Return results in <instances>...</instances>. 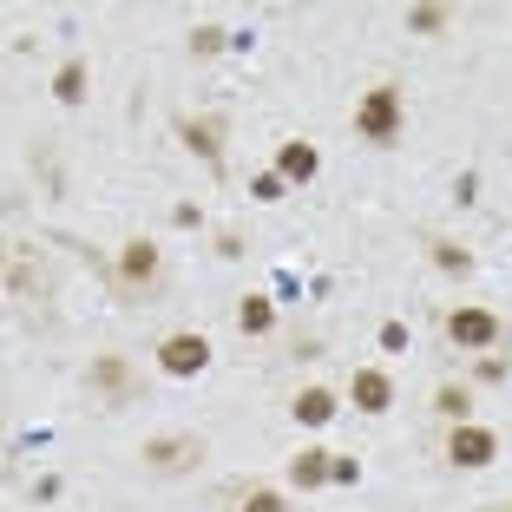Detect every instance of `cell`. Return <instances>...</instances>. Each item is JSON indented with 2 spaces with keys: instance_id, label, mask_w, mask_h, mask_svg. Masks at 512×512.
<instances>
[{
  "instance_id": "obj_4",
  "label": "cell",
  "mask_w": 512,
  "mask_h": 512,
  "mask_svg": "<svg viewBox=\"0 0 512 512\" xmlns=\"http://www.w3.org/2000/svg\"><path fill=\"white\" fill-rule=\"evenodd\" d=\"M447 335L460 348H493L499 342V316H493V309H453V316H447Z\"/></svg>"
},
{
  "instance_id": "obj_9",
  "label": "cell",
  "mask_w": 512,
  "mask_h": 512,
  "mask_svg": "<svg viewBox=\"0 0 512 512\" xmlns=\"http://www.w3.org/2000/svg\"><path fill=\"white\" fill-rule=\"evenodd\" d=\"M119 270H125V283H151V276H158V250H151V243L145 237H132V243H125V250H119Z\"/></svg>"
},
{
  "instance_id": "obj_7",
  "label": "cell",
  "mask_w": 512,
  "mask_h": 512,
  "mask_svg": "<svg viewBox=\"0 0 512 512\" xmlns=\"http://www.w3.org/2000/svg\"><path fill=\"white\" fill-rule=\"evenodd\" d=\"M348 394H355L362 414H388V407H394V381L381 375V368H355V388H348Z\"/></svg>"
},
{
  "instance_id": "obj_11",
  "label": "cell",
  "mask_w": 512,
  "mask_h": 512,
  "mask_svg": "<svg viewBox=\"0 0 512 512\" xmlns=\"http://www.w3.org/2000/svg\"><path fill=\"white\" fill-rule=\"evenodd\" d=\"M329 467H335V453H296V460H289V486H302V493H309V486H322L329 480Z\"/></svg>"
},
{
  "instance_id": "obj_6",
  "label": "cell",
  "mask_w": 512,
  "mask_h": 512,
  "mask_svg": "<svg viewBox=\"0 0 512 512\" xmlns=\"http://www.w3.org/2000/svg\"><path fill=\"white\" fill-rule=\"evenodd\" d=\"M316 171H322V158H316V145H309V138L276 145V178H283V184H309Z\"/></svg>"
},
{
  "instance_id": "obj_14",
  "label": "cell",
  "mask_w": 512,
  "mask_h": 512,
  "mask_svg": "<svg viewBox=\"0 0 512 512\" xmlns=\"http://www.w3.org/2000/svg\"><path fill=\"white\" fill-rule=\"evenodd\" d=\"M86 60H66L60 73H53V99H60V106H79V99H86Z\"/></svg>"
},
{
  "instance_id": "obj_2",
  "label": "cell",
  "mask_w": 512,
  "mask_h": 512,
  "mask_svg": "<svg viewBox=\"0 0 512 512\" xmlns=\"http://www.w3.org/2000/svg\"><path fill=\"white\" fill-rule=\"evenodd\" d=\"M158 368H165L171 381H191V375H204V368H211V342H204V335H191V329L165 335V342H158Z\"/></svg>"
},
{
  "instance_id": "obj_12",
  "label": "cell",
  "mask_w": 512,
  "mask_h": 512,
  "mask_svg": "<svg viewBox=\"0 0 512 512\" xmlns=\"http://www.w3.org/2000/svg\"><path fill=\"white\" fill-rule=\"evenodd\" d=\"M92 388L112 394V401H125V394H132V375H125L119 355H99V362H92Z\"/></svg>"
},
{
  "instance_id": "obj_8",
  "label": "cell",
  "mask_w": 512,
  "mask_h": 512,
  "mask_svg": "<svg viewBox=\"0 0 512 512\" xmlns=\"http://www.w3.org/2000/svg\"><path fill=\"white\" fill-rule=\"evenodd\" d=\"M178 138L204 158V165H224V125H217V119H184Z\"/></svg>"
},
{
  "instance_id": "obj_19",
  "label": "cell",
  "mask_w": 512,
  "mask_h": 512,
  "mask_svg": "<svg viewBox=\"0 0 512 512\" xmlns=\"http://www.w3.org/2000/svg\"><path fill=\"white\" fill-rule=\"evenodd\" d=\"M283 191H289V184L276 178V171H263V178H250V197H256V204H276Z\"/></svg>"
},
{
  "instance_id": "obj_16",
  "label": "cell",
  "mask_w": 512,
  "mask_h": 512,
  "mask_svg": "<svg viewBox=\"0 0 512 512\" xmlns=\"http://www.w3.org/2000/svg\"><path fill=\"white\" fill-rule=\"evenodd\" d=\"M434 407L447 414L453 427H460V421H467V407H473V401H467V388H440V394H434Z\"/></svg>"
},
{
  "instance_id": "obj_20",
  "label": "cell",
  "mask_w": 512,
  "mask_h": 512,
  "mask_svg": "<svg viewBox=\"0 0 512 512\" xmlns=\"http://www.w3.org/2000/svg\"><path fill=\"white\" fill-rule=\"evenodd\" d=\"M243 512H289V506H283V493H270V486H256V493L243 499Z\"/></svg>"
},
{
  "instance_id": "obj_18",
  "label": "cell",
  "mask_w": 512,
  "mask_h": 512,
  "mask_svg": "<svg viewBox=\"0 0 512 512\" xmlns=\"http://www.w3.org/2000/svg\"><path fill=\"white\" fill-rule=\"evenodd\" d=\"M407 27H414V33H440V27H447V7H414Z\"/></svg>"
},
{
  "instance_id": "obj_22",
  "label": "cell",
  "mask_w": 512,
  "mask_h": 512,
  "mask_svg": "<svg viewBox=\"0 0 512 512\" xmlns=\"http://www.w3.org/2000/svg\"><path fill=\"white\" fill-rule=\"evenodd\" d=\"M329 480H342V486H355V480H362V460H335V467H329Z\"/></svg>"
},
{
  "instance_id": "obj_13",
  "label": "cell",
  "mask_w": 512,
  "mask_h": 512,
  "mask_svg": "<svg viewBox=\"0 0 512 512\" xmlns=\"http://www.w3.org/2000/svg\"><path fill=\"white\" fill-rule=\"evenodd\" d=\"M237 329L243 335H270L276 329V302L270 296H243L237 302Z\"/></svg>"
},
{
  "instance_id": "obj_3",
  "label": "cell",
  "mask_w": 512,
  "mask_h": 512,
  "mask_svg": "<svg viewBox=\"0 0 512 512\" xmlns=\"http://www.w3.org/2000/svg\"><path fill=\"white\" fill-rule=\"evenodd\" d=\"M191 460H204V440H197V434H158V440H145V467L151 473H184Z\"/></svg>"
},
{
  "instance_id": "obj_5",
  "label": "cell",
  "mask_w": 512,
  "mask_h": 512,
  "mask_svg": "<svg viewBox=\"0 0 512 512\" xmlns=\"http://www.w3.org/2000/svg\"><path fill=\"white\" fill-rule=\"evenodd\" d=\"M447 453L460 460V467H493V460H499V440L486 434V427L460 421V427H453V440H447Z\"/></svg>"
},
{
  "instance_id": "obj_21",
  "label": "cell",
  "mask_w": 512,
  "mask_h": 512,
  "mask_svg": "<svg viewBox=\"0 0 512 512\" xmlns=\"http://www.w3.org/2000/svg\"><path fill=\"white\" fill-rule=\"evenodd\" d=\"M381 348H388V355H401V348H407V329H401V322H381Z\"/></svg>"
},
{
  "instance_id": "obj_10",
  "label": "cell",
  "mask_w": 512,
  "mask_h": 512,
  "mask_svg": "<svg viewBox=\"0 0 512 512\" xmlns=\"http://www.w3.org/2000/svg\"><path fill=\"white\" fill-rule=\"evenodd\" d=\"M289 414H296L302 427H329V421H335V394H329V388H302Z\"/></svg>"
},
{
  "instance_id": "obj_1",
  "label": "cell",
  "mask_w": 512,
  "mask_h": 512,
  "mask_svg": "<svg viewBox=\"0 0 512 512\" xmlns=\"http://www.w3.org/2000/svg\"><path fill=\"white\" fill-rule=\"evenodd\" d=\"M355 132H362L368 145H394V138H401V92H394V86L368 92L362 112H355Z\"/></svg>"
},
{
  "instance_id": "obj_17",
  "label": "cell",
  "mask_w": 512,
  "mask_h": 512,
  "mask_svg": "<svg viewBox=\"0 0 512 512\" xmlns=\"http://www.w3.org/2000/svg\"><path fill=\"white\" fill-rule=\"evenodd\" d=\"M217 46H230V33H224V27H197V33H191V53H197V60H211Z\"/></svg>"
},
{
  "instance_id": "obj_15",
  "label": "cell",
  "mask_w": 512,
  "mask_h": 512,
  "mask_svg": "<svg viewBox=\"0 0 512 512\" xmlns=\"http://www.w3.org/2000/svg\"><path fill=\"white\" fill-rule=\"evenodd\" d=\"M427 250H434V263H440L447 276H467V270H473V256L460 250V243H427Z\"/></svg>"
}]
</instances>
